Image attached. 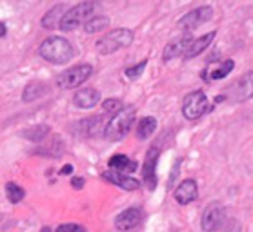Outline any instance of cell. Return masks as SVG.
Returning <instances> with one entry per match:
<instances>
[{
	"label": "cell",
	"instance_id": "obj_1",
	"mask_svg": "<svg viewBox=\"0 0 253 232\" xmlns=\"http://www.w3.org/2000/svg\"><path fill=\"white\" fill-rule=\"evenodd\" d=\"M39 55L46 62L55 64V66H64L73 58V45L69 44V40L62 38V36H51L41 44Z\"/></svg>",
	"mask_w": 253,
	"mask_h": 232
},
{
	"label": "cell",
	"instance_id": "obj_2",
	"mask_svg": "<svg viewBox=\"0 0 253 232\" xmlns=\"http://www.w3.org/2000/svg\"><path fill=\"white\" fill-rule=\"evenodd\" d=\"M135 107L133 105H126L121 113L113 114V118L110 120V124L106 125L104 131V138L110 140V142H119L124 136L127 134V131L131 129L133 122H135Z\"/></svg>",
	"mask_w": 253,
	"mask_h": 232
},
{
	"label": "cell",
	"instance_id": "obj_3",
	"mask_svg": "<svg viewBox=\"0 0 253 232\" xmlns=\"http://www.w3.org/2000/svg\"><path fill=\"white\" fill-rule=\"evenodd\" d=\"M133 38H135V34H133L131 29L117 28L113 31H110V33L104 34L102 38L95 44V47H97V51L100 55H113V53L122 49V47L131 45Z\"/></svg>",
	"mask_w": 253,
	"mask_h": 232
},
{
	"label": "cell",
	"instance_id": "obj_4",
	"mask_svg": "<svg viewBox=\"0 0 253 232\" xmlns=\"http://www.w3.org/2000/svg\"><path fill=\"white\" fill-rule=\"evenodd\" d=\"M93 13H95V4L93 2H81V4H77V6H73L71 9L66 11V15L60 20L58 29L60 31H75L81 24H86L93 17Z\"/></svg>",
	"mask_w": 253,
	"mask_h": 232
},
{
	"label": "cell",
	"instance_id": "obj_5",
	"mask_svg": "<svg viewBox=\"0 0 253 232\" xmlns=\"http://www.w3.org/2000/svg\"><path fill=\"white\" fill-rule=\"evenodd\" d=\"M91 74L93 67L89 64H79V66H73L58 74L55 78V84L60 89H75V87H81L86 80L91 78Z\"/></svg>",
	"mask_w": 253,
	"mask_h": 232
},
{
	"label": "cell",
	"instance_id": "obj_6",
	"mask_svg": "<svg viewBox=\"0 0 253 232\" xmlns=\"http://www.w3.org/2000/svg\"><path fill=\"white\" fill-rule=\"evenodd\" d=\"M208 111H211V105L202 91H193L190 95H186L184 102H182V116L186 120H190V122L199 120Z\"/></svg>",
	"mask_w": 253,
	"mask_h": 232
},
{
	"label": "cell",
	"instance_id": "obj_7",
	"mask_svg": "<svg viewBox=\"0 0 253 232\" xmlns=\"http://www.w3.org/2000/svg\"><path fill=\"white\" fill-rule=\"evenodd\" d=\"M159 154H161V149L151 147L148 151V154H146V160H144L142 183L146 185L148 191H155L157 187V162H159Z\"/></svg>",
	"mask_w": 253,
	"mask_h": 232
},
{
	"label": "cell",
	"instance_id": "obj_8",
	"mask_svg": "<svg viewBox=\"0 0 253 232\" xmlns=\"http://www.w3.org/2000/svg\"><path fill=\"white\" fill-rule=\"evenodd\" d=\"M226 221V210L220 203H211L204 210L202 214V231L204 232H215L224 225Z\"/></svg>",
	"mask_w": 253,
	"mask_h": 232
},
{
	"label": "cell",
	"instance_id": "obj_9",
	"mask_svg": "<svg viewBox=\"0 0 253 232\" xmlns=\"http://www.w3.org/2000/svg\"><path fill=\"white\" fill-rule=\"evenodd\" d=\"M213 17V7L211 6H201L197 9H191L190 13H186L182 18H178V26L184 28L186 31L199 28L202 24H206L208 20H211Z\"/></svg>",
	"mask_w": 253,
	"mask_h": 232
},
{
	"label": "cell",
	"instance_id": "obj_10",
	"mask_svg": "<svg viewBox=\"0 0 253 232\" xmlns=\"http://www.w3.org/2000/svg\"><path fill=\"white\" fill-rule=\"evenodd\" d=\"M193 40H195V38H191L190 33L180 34V36H177L175 40H171V42L164 47L162 60H164V62H168V60H173V58H177V57H184L186 51L190 49V45H191V42H193Z\"/></svg>",
	"mask_w": 253,
	"mask_h": 232
},
{
	"label": "cell",
	"instance_id": "obj_11",
	"mask_svg": "<svg viewBox=\"0 0 253 232\" xmlns=\"http://www.w3.org/2000/svg\"><path fill=\"white\" fill-rule=\"evenodd\" d=\"M231 98L235 102H246L253 98V71H248L246 74H242L239 82L233 85L231 91Z\"/></svg>",
	"mask_w": 253,
	"mask_h": 232
},
{
	"label": "cell",
	"instance_id": "obj_12",
	"mask_svg": "<svg viewBox=\"0 0 253 232\" xmlns=\"http://www.w3.org/2000/svg\"><path fill=\"white\" fill-rule=\"evenodd\" d=\"M140 221H142V210L138 209V207H129V209H126L115 218V227L119 231L126 232L138 227Z\"/></svg>",
	"mask_w": 253,
	"mask_h": 232
},
{
	"label": "cell",
	"instance_id": "obj_13",
	"mask_svg": "<svg viewBox=\"0 0 253 232\" xmlns=\"http://www.w3.org/2000/svg\"><path fill=\"white\" fill-rule=\"evenodd\" d=\"M104 180H108L113 185H119L124 191H137L140 187V181L133 176L121 172V170H110V172H104Z\"/></svg>",
	"mask_w": 253,
	"mask_h": 232
},
{
	"label": "cell",
	"instance_id": "obj_14",
	"mask_svg": "<svg viewBox=\"0 0 253 232\" xmlns=\"http://www.w3.org/2000/svg\"><path fill=\"white\" fill-rule=\"evenodd\" d=\"M175 199H177L180 205H188L191 201H195L197 196H199V185H197L195 180H184L173 193Z\"/></svg>",
	"mask_w": 253,
	"mask_h": 232
},
{
	"label": "cell",
	"instance_id": "obj_15",
	"mask_svg": "<svg viewBox=\"0 0 253 232\" xmlns=\"http://www.w3.org/2000/svg\"><path fill=\"white\" fill-rule=\"evenodd\" d=\"M100 102V93L91 87H84V89L77 91L73 97V103L81 109H91Z\"/></svg>",
	"mask_w": 253,
	"mask_h": 232
},
{
	"label": "cell",
	"instance_id": "obj_16",
	"mask_svg": "<svg viewBox=\"0 0 253 232\" xmlns=\"http://www.w3.org/2000/svg\"><path fill=\"white\" fill-rule=\"evenodd\" d=\"M215 31H211V33H206V34H202V36H199V38H195L193 42H191V45H190V49L186 51V55H184V58H195V57H199L204 49H208L210 45H211V42H213V38H215Z\"/></svg>",
	"mask_w": 253,
	"mask_h": 232
},
{
	"label": "cell",
	"instance_id": "obj_17",
	"mask_svg": "<svg viewBox=\"0 0 253 232\" xmlns=\"http://www.w3.org/2000/svg\"><path fill=\"white\" fill-rule=\"evenodd\" d=\"M66 6L64 4H57L55 7H51L49 11L42 17V28L44 29H55L57 26H60V20H62V17L66 15Z\"/></svg>",
	"mask_w": 253,
	"mask_h": 232
},
{
	"label": "cell",
	"instance_id": "obj_18",
	"mask_svg": "<svg viewBox=\"0 0 253 232\" xmlns=\"http://www.w3.org/2000/svg\"><path fill=\"white\" fill-rule=\"evenodd\" d=\"M100 124H102V118H100V116H89V118H84V120H81V122H77V124L73 125V129L77 131V134H81V136H93L98 131Z\"/></svg>",
	"mask_w": 253,
	"mask_h": 232
},
{
	"label": "cell",
	"instance_id": "obj_19",
	"mask_svg": "<svg viewBox=\"0 0 253 232\" xmlns=\"http://www.w3.org/2000/svg\"><path fill=\"white\" fill-rule=\"evenodd\" d=\"M46 93H47V85L44 82H41V80L29 82L22 91V100L24 102H35V100L44 97Z\"/></svg>",
	"mask_w": 253,
	"mask_h": 232
},
{
	"label": "cell",
	"instance_id": "obj_20",
	"mask_svg": "<svg viewBox=\"0 0 253 232\" xmlns=\"http://www.w3.org/2000/svg\"><path fill=\"white\" fill-rule=\"evenodd\" d=\"M108 165H110V169L113 170H121V172H133V170H137V164L129 160L127 156L124 154H115V156H111L108 160Z\"/></svg>",
	"mask_w": 253,
	"mask_h": 232
},
{
	"label": "cell",
	"instance_id": "obj_21",
	"mask_svg": "<svg viewBox=\"0 0 253 232\" xmlns=\"http://www.w3.org/2000/svg\"><path fill=\"white\" fill-rule=\"evenodd\" d=\"M157 131V120L153 116H144L137 125V138L138 140H148Z\"/></svg>",
	"mask_w": 253,
	"mask_h": 232
},
{
	"label": "cell",
	"instance_id": "obj_22",
	"mask_svg": "<svg viewBox=\"0 0 253 232\" xmlns=\"http://www.w3.org/2000/svg\"><path fill=\"white\" fill-rule=\"evenodd\" d=\"M108 28H110V18L108 17H93L84 24V31L89 34L104 31V29H108Z\"/></svg>",
	"mask_w": 253,
	"mask_h": 232
},
{
	"label": "cell",
	"instance_id": "obj_23",
	"mask_svg": "<svg viewBox=\"0 0 253 232\" xmlns=\"http://www.w3.org/2000/svg\"><path fill=\"white\" fill-rule=\"evenodd\" d=\"M49 133V127L47 125H37V127H31V129H26L24 131V138H28L29 142H42L44 138L47 136Z\"/></svg>",
	"mask_w": 253,
	"mask_h": 232
},
{
	"label": "cell",
	"instance_id": "obj_24",
	"mask_svg": "<svg viewBox=\"0 0 253 232\" xmlns=\"http://www.w3.org/2000/svg\"><path fill=\"white\" fill-rule=\"evenodd\" d=\"M233 67H235V62L233 60H224V62L220 64L217 69H213L211 73H210V80H222L226 78L228 74L233 71Z\"/></svg>",
	"mask_w": 253,
	"mask_h": 232
},
{
	"label": "cell",
	"instance_id": "obj_25",
	"mask_svg": "<svg viewBox=\"0 0 253 232\" xmlns=\"http://www.w3.org/2000/svg\"><path fill=\"white\" fill-rule=\"evenodd\" d=\"M6 196L11 203H18V201H22V198L26 196V191H24L20 185L9 181V183H6Z\"/></svg>",
	"mask_w": 253,
	"mask_h": 232
},
{
	"label": "cell",
	"instance_id": "obj_26",
	"mask_svg": "<svg viewBox=\"0 0 253 232\" xmlns=\"http://www.w3.org/2000/svg\"><path fill=\"white\" fill-rule=\"evenodd\" d=\"M124 107H126V105H124V103H122V100H119V98H108V100H104V102H102V109L106 111V113H110V114L121 113Z\"/></svg>",
	"mask_w": 253,
	"mask_h": 232
},
{
	"label": "cell",
	"instance_id": "obj_27",
	"mask_svg": "<svg viewBox=\"0 0 253 232\" xmlns=\"http://www.w3.org/2000/svg\"><path fill=\"white\" fill-rule=\"evenodd\" d=\"M42 232H51L47 227H44L42 229ZM55 232H86V229L81 225H77V223H64V225H60Z\"/></svg>",
	"mask_w": 253,
	"mask_h": 232
},
{
	"label": "cell",
	"instance_id": "obj_28",
	"mask_svg": "<svg viewBox=\"0 0 253 232\" xmlns=\"http://www.w3.org/2000/svg\"><path fill=\"white\" fill-rule=\"evenodd\" d=\"M146 60H142L140 64H137V66H133V67H127L126 71H124V74H126L127 78H131V80H135V78H138L140 74H142V71L146 69Z\"/></svg>",
	"mask_w": 253,
	"mask_h": 232
},
{
	"label": "cell",
	"instance_id": "obj_29",
	"mask_svg": "<svg viewBox=\"0 0 253 232\" xmlns=\"http://www.w3.org/2000/svg\"><path fill=\"white\" fill-rule=\"evenodd\" d=\"M224 232H242V229H241V223L239 221H230V225L226 227V231Z\"/></svg>",
	"mask_w": 253,
	"mask_h": 232
},
{
	"label": "cell",
	"instance_id": "obj_30",
	"mask_svg": "<svg viewBox=\"0 0 253 232\" xmlns=\"http://www.w3.org/2000/svg\"><path fill=\"white\" fill-rule=\"evenodd\" d=\"M84 183H86V181H84V178H73V180H71V187H73V189H82V187H84Z\"/></svg>",
	"mask_w": 253,
	"mask_h": 232
},
{
	"label": "cell",
	"instance_id": "obj_31",
	"mask_svg": "<svg viewBox=\"0 0 253 232\" xmlns=\"http://www.w3.org/2000/svg\"><path fill=\"white\" fill-rule=\"evenodd\" d=\"M71 172H73V165H64L62 169H60V174H71Z\"/></svg>",
	"mask_w": 253,
	"mask_h": 232
},
{
	"label": "cell",
	"instance_id": "obj_32",
	"mask_svg": "<svg viewBox=\"0 0 253 232\" xmlns=\"http://www.w3.org/2000/svg\"><path fill=\"white\" fill-rule=\"evenodd\" d=\"M2 38H6V22H2Z\"/></svg>",
	"mask_w": 253,
	"mask_h": 232
}]
</instances>
